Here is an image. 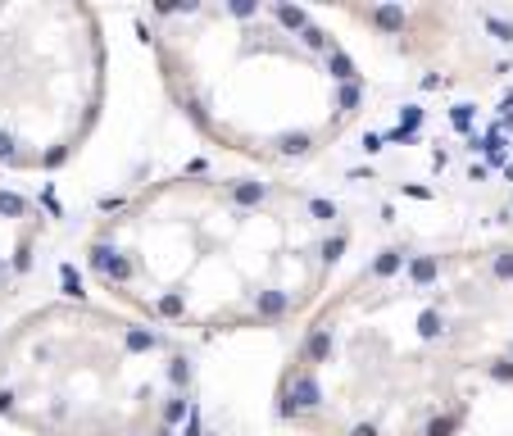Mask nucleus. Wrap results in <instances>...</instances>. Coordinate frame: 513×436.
I'll return each mask as SVG.
<instances>
[{
    "instance_id": "obj_1",
    "label": "nucleus",
    "mask_w": 513,
    "mask_h": 436,
    "mask_svg": "<svg viewBox=\"0 0 513 436\" xmlns=\"http://www.w3.org/2000/svg\"><path fill=\"white\" fill-rule=\"evenodd\" d=\"M359 214L314 178L191 164L91 205L50 259L78 286L182 341L295 332L350 273Z\"/></svg>"
},
{
    "instance_id": "obj_2",
    "label": "nucleus",
    "mask_w": 513,
    "mask_h": 436,
    "mask_svg": "<svg viewBox=\"0 0 513 436\" xmlns=\"http://www.w3.org/2000/svg\"><path fill=\"white\" fill-rule=\"evenodd\" d=\"M513 400V232L400 236L291 332L268 418L291 436H464Z\"/></svg>"
},
{
    "instance_id": "obj_3",
    "label": "nucleus",
    "mask_w": 513,
    "mask_h": 436,
    "mask_svg": "<svg viewBox=\"0 0 513 436\" xmlns=\"http://www.w3.org/2000/svg\"><path fill=\"white\" fill-rule=\"evenodd\" d=\"M128 19L159 96L228 164L309 178L368 123L372 73L327 9L209 0Z\"/></svg>"
},
{
    "instance_id": "obj_4",
    "label": "nucleus",
    "mask_w": 513,
    "mask_h": 436,
    "mask_svg": "<svg viewBox=\"0 0 513 436\" xmlns=\"http://www.w3.org/2000/svg\"><path fill=\"white\" fill-rule=\"evenodd\" d=\"M0 436H228L205 350L78 286L0 314Z\"/></svg>"
},
{
    "instance_id": "obj_5",
    "label": "nucleus",
    "mask_w": 513,
    "mask_h": 436,
    "mask_svg": "<svg viewBox=\"0 0 513 436\" xmlns=\"http://www.w3.org/2000/svg\"><path fill=\"white\" fill-rule=\"evenodd\" d=\"M109 9L0 0V178L50 182L96 141L114 96Z\"/></svg>"
},
{
    "instance_id": "obj_6",
    "label": "nucleus",
    "mask_w": 513,
    "mask_h": 436,
    "mask_svg": "<svg viewBox=\"0 0 513 436\" xmlns=\"http://www.w3.org/2000/svg\"><path fill=\"white\" fill-rule=\"evenodd\" d=\"M341 28L432 91L495 96L513 86V5H336Z\"/></svg>"
},
{
    "instance_id": "obj_7",
    "label": "nucleus",
    "mask_w": 513,
    "mask_h": 436,
    "mask_svg": "<svg viewBox=\"0 0 513 436\" xmlns=\"http://www.w3.org/2000/svg\"><path fill=\"white\" fill-rule=\"evenodd\" d=\"M73 228V209L55 186L0 178V314L28 295Z\"/></svg>"
}]
</instances>
